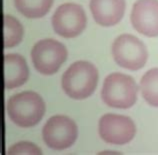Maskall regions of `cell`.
Listing matches in <instances>:
<instances>
[{
    "label": "cell",
    "mask_w": 158,
    "mask_h": 155,
    "mask_svg": "<svg viewBox=\"0 0 158 155\" xmlns=\"http://www.w3.org/2000/svg\"><path fill=\"white\" fill-rule=\"evenodd\" d=\"M98 71L92 63L80 60L70 65L63 73L62 89L72 99L89 97L97 86Z\"/></svg>",
    "instance_id": "1"
},
{
    "label": "cell",
    "mask_w": 158,
    "mask_h": 155,
    "mask_svg": "<svg viewBox=\"0 0 158 155\" xmlns=\"http://www.w3.org/2000/svg\"><path fill=\"white\" fill-rule=\"evenodd\" d=\"M7 113L18 126L32 127L42 119L45 113V103L36 92L24 91L8 99Z\"/></svg>",
    "instance_id": "2"
},
{
    "label": "cell",
    "mask_w": 158,
    "mask_h": 155,
    "mask_svg": "<svg viewBox=\"0 0 158 155\" xmlns=\"http://www.w3.org/2000/svg\"><path fill=\"white\" fill-rule=\"evenodd\" d=\"M137 85L131 76L114 72L105 78L101 90V97L105 104L113 108L126 109L137 100Z\"/></svg>",
    "instance_id": "3"
},
{
    "label": "cell",
    "mask_w": 158,
    "mask_h": 155,
    "mask_svg": "<svg viewBox=\"0 0 158 155\" xmlns=\"http://www.w3.org/2000/svg\"><path fill=\"white\" fill-rule=\"evenodd\" d=\"M112 55L119 66L129 70H138L146 63L148 52L140 39L125 33L113 41Z\"/></svg>",
    "instance_id": "4"
},
{
    "label": "cell",
    "mask_w": 158,
    "mask_h": 155,
    "mask_svg": "<svg viewBox=\"0 0 158 155\" xmlns=\"http://www.w3.org/2000/svg\"><path fill=\"white\" fill-rule=\"evenodd\" d=\"M35 69L44 75L56 73L67 58V49L59 41L47 38L39 40L31 50Z\"/></svg>",
    "instance_id": "5"
},
{
    "label": "cell",
    "mask_w": 158,
    "mask_h": 155,
    "mask_svg": "<svg viewBox=\"0 0 158 155\" xmlns=\"http://www.w3.org/2000/svg\"><path fill=\"white\" fill-rule=\"evenodd\" d=\"M78 128L74 121L64 115H56L47 120L42 129V137L48 147L63 150L74 144Z\"/></svg>",
    "instance_id": "6"
},
{
    "label": "cell",
    "mask_w": 158,
    "mask_h": 155,
    "mask_svg": "<svg viewBox=\"0 0 158 155\" xmlns=\"http://www.w3.org/2000/svg\"><path fill=\"white\" fill-rule=\"evenodd\" d=\"M51 22L57 34L65 38H72L84 30L86 27V15L79 4L64 3L57 7Z\"/></svg>",
    "instance_id": "7"
},
{
    "label": "cell",
    "mask_w": 158,
    "mask_h": 155,
    "mask_svg": "<svg viewBox=\"0 0 158 155\" xmlns=\"http://www.w3.org/2000/svg\"><path fill=\"white\" fill-rule=\"evenodd\" d=\"M99 134L107 143L123 145L135 136L136 127L129 117L118 114H105L99 120Z\"/></svg>",
    "instance_id": "8"
},
{
    "label": "cell",
    "mask_w": 158,
    "mask_h": 155,
    "mask_svg": "<svg viewBox=\"0 0 158 155\" xmlns=\"http://www.w3.org/2000/svg\"><path fill=\"white\" fill-rule=\"evenodd\" d=\"M130 20L141 34L158 36V0H137L132 7Z\"/></svg>",
    "instance_id": "9"
},
{
    "label": "cell",
    "mask_w": 158,
    "mask_h": 155,
    "mask_svg": "<svg viewBox=\"0 0 158 155\" xmlns=\"http://www.w3.org/2000/svg\"><path fill=\"white\" fill-rule=\"evenodd\" d=\"M90 10L98 24L112 26L118 23L125 11V0H90Z\"/></svg>",
    "instance_id": "10"
},
{
    "label": "cell",
    "mask_w": 158,
    "mask_h": 155,
    "mask_svg": "<svg viewBox=\"0 0 158 155\" xmlns=\"http://www.w3.org/2000/svg\"><path fill=\"white\" fill-rule=\"evenodd\" d=\"M29 70L25 59L19 54L4 55V83L6 89H14L27 81Z\"/></svg>",
    "instance_id": "11"
},
{
    "label": "cell",
    "mask_w": 158,
    "mask_h": 155,
    "mask_svg": "<svg viewBox=\"0 0 158 155\" xmlns=\"http://www.w3.org/2000/svg\"><path fill=\"white\" fill-rule=\"evenodd\" d=\"M53 0H14L15 7L28 18L42 17L50 9Z\"/></svg>",
    "instance_id": "12"
},
{
    "label": "cell",
    "mask_w": 158,
    "mask_h": 155,
    "mask_svg": "<svg viewBox=\"0 0 158 155\" xmlns=\"http://www.w3.org/2000/svg\"><path fill=\"white\" fill-rule=\"evenodd\" d=\"M140 89L149 105L158 107V68H152L143 75L140 81Z\"/></svg>",
    "instance_id": "13"
},
{
    "label": "cell",
    "mask_w": 158,
    "mask_h": 155,
    "mask_svg": "<svg viewBox=\"0 0 158 155\" xmlns=\"http://www.w3.org/2000/svg\"><path fill=\"white\" fill-rule=\"evenodd\" d=\"M3 41L4 48L13 47L22 40L23 27L17 19L9 14L3 16Z\"/></svg>",
    "instance_id": "14"
},
{
    "label": "cell",
    "mask_w": 158,
    "mask_h": 155,
    "mask_svg": "<svg viewBox=\"0 0 158 155\" xmlns=\"http://www.w3.org/2000/svg\"><path fill=\"white\" fill-rule=\"evenodd\" d=\"M8 155H16V154H42L39 147L28 141H21L14 144L13 146L8 149Z\"/></svg>",
    "instance_id": "15"
},
{
    "label": "cell",
    "mask_w": 158,
    "mask_h": 155,
    "mask_svg": "<svg viewBox=\"0 0 158 155\" xmlns=\"http://www.w3.org/2000/svg\"><path fill=\"white\" fill-rule=\"evenodd\" d=\"M100 154H119L118 152H112V151H107V152H101Z\"/></svg>",
    "instance_id": "16"
}]
</instances>
